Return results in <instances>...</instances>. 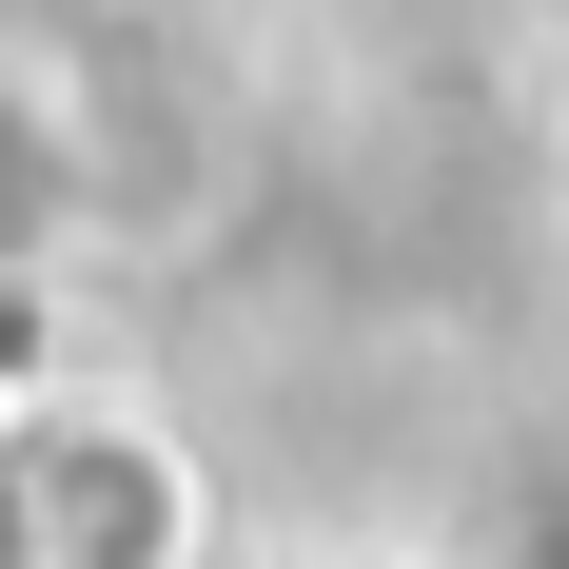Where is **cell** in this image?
Here are the masks:
<instances>
[{"instance_id": "6da1fadb", "label": "cell", "mask_w": 569, "mask_h": 569, "mask_svg": "<svg viewBox=\"0 0 569 569\" xmlns=\"http://www.w3.org/2000/svg\"><path fill=\"white\" fill-rule=\"evenodd\" d=\"M0 569H217V491L138 393H0Z\"/></svg>"}]
</instances>
